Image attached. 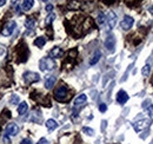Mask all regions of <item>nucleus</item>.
I'll list each match as a JSON object with an SVG mask.
<instances>
[{"instance_id": "1", "label": "nucleus", "mask_w": 153, "mask_h": 144, "mask_svg": "<svg viewBox=\"0 0 153 144\" xmlns=\"http://www.w3.org/2000/svg\"><path fill=\"white\" fill-rule=\"evenodd\" d=\"M54 98L58 102H67L70 99L68 97V90L66 86H59L54 90Z\"/></svg>"}, {"instance_id": "2", "label": "nucleus", "mask_w": 153, "mask_h": 144, "mask_svg": "<svg viewBox=\"0 0 153 144\" xmlns=\"http://www.w3.org/2000/svg\"><path fill=\"white\" fill-rule=\"evenodd\" d=\"M54 66H56V63L51 57H45L39 63V68L41 71H51L54 69Z\"/></svg>"}, {"instance_id": "3", "label": "nucleus", "mask_w": 153, "mask_h": 144, "mask_svg": "<svg viewBox=\"0 0 153 144\" xmlns=\"http://www.w3.org/2000/svg\"><path fill=\"white\" fill-rule=\"evenodd\" d=\"M117 24V16H115L114 12L110 11L107 14H106V28L107 30H112Z\"/></svg>"}, {"instance_id": "4", "label": "nucleus", "mask_w": 153, "mask_h": 144, "mask_svg": "<svg viewBox=\"0 0 153 144\" xmlns=\"http://www.w3.org/2000/svg\"><path fill=\"white\" fill-rule=\"evenodd\" d=\"M16 27H17V22H16V21H10V22H7V24L5 25V27H4L2 32H1V34L4 37H10L14 32Z\"/></svg>"}, {"instance_id": "5", "label": "nucleus", "mask_w": 153, "mask_h": 144, "mask_svg": "<svg viewBox=\"0 0 153 144\" xmlns=\"http://www.w3.org/2000/svg\"><path fill=\"white\" fill-rule=\"evenodd\" d=\"M24 79L28 84L30 83H36V82H38L39 79H40V76H39L38 73H36V72L27 71L24 73Z\"/></svg>"}, {"instance_id": "6", "label": "nucleus", "mask_w": 153, "mask_h": 144, "mask_svg": "<svg viewBox=\"0 0 153 144\" xmlns=\"http://www.w3.org/2000/svg\"><path fill=\"white\" fill-rule=\"evenodd\" d=\"M19 132V126L16 123H10L5 129V134L6 136H16Z\"/></svg>"}, {"instance_id": "7", "label": "nucleus", "mask_w": 153, "mask_h": 144, "mask_svg": "<svg viewBox=\"0 0 153 144\" xmlns=\"http://www.w3.org/2000/svg\"><path fill=\"white\" fill-rule=\"evenodd\" d=\"M133 22L134 20L132 17H130V16H125L124 19L121 20V22H120V26H121V28L123 30H130L132 26H133Z\"/></svg>"}, {"instance_id": "8", "label": "nucleus", "mask_w": 153, "mask_h": 144, "mask_svg": "<svg viewBox=\"0 0 153 144\" xmlns=\"http://www.w3.org/2000/svg\"><path fill=\"white\" fill-rule=\"evenodd\" d=\"M150 124H151V121L146 118V119H141V121H139V122H135L133 124V126H134V130H135L137 132H139V131L144 130L145 128H147Z\"/></svg>"}, {"instance_id": "9", "label": "nucleus", "mask_w": 153, "mask_h": 144, "mask_svg": "<svg viewBox=\"0 0 153 144\" xmlns=\"http://www.w3.org/2000/svg\"><path fill=\"white\" fill-rule=\"evenodd\" d=\"M127 100H128V94L124 90H120L117 93V102L119 104H125Z\"/></svg>"}, {"instance_id": "10", "label": "nucleus", "mask_w": 153, "mask_h": 144, "mask_svg": "<svg viewBox=\"0 0 153 144\" xmlns=\"http://www.w3.org/2000/svg\"><path fill=\"white\" fill-rule=\"evenodd\" d=\"M105 46L107 47V50H110L111 52L114 51V46H115V40H114V37H108L105 41Z\"/></svg>"}, {"instance_id": "11", "label": "nucleus", "mask_w": 153, "mask_h": 144, "mask_svg": "<svg viewBox=\"0 0 153 144\" xmlns=\"http://www.w3.org/2000/svg\"><path fill=\"white\" fill-rule=\"evenodd\" d=\"M62 54H64V52H62V50L60 47H53L51 50V52H50V57L52 59H56V58H60Z\"/></svg>"}, {"instance_id": "12", "label": "nucleus", "mask_w": 153, "mask_h": 144, "mask_svg": "<svg viewBox=\"0 0 153 144\" xmlns=\"http://www.w3.org/2000/svg\"><path fill=\"white\" fill-rule=\"evenodd\" d=\"M56 77L54 76H48L46 79H45V88L46 89H51V88H53L54 86V84H56Z\"/></svg>"}, {"instance_id": "13", "label": "nucleus", "mask_w": 153, "mask_h": 144, "mask_svg": "<svg viewBox=\"0 0 153 144\" xmlns=\"http://www.w3.org/2000/svg\"><path fill=\"white\" fill-rule=\"evenodd\" d=\"M86 100H87L86 94H80V96H78L76 99H74V106L78 108V106H80V105L85 104V103H86Z\"/></svg>"}, {"instance_id": "14", "label": "nucleus", "mask_w": 153, "mask_h": 144, "mask_svg": "<svg viewBox=\"0 0 153 144\" xmlns=\"http://www.w3.org/2000/svg\"><path fill=\"white\" fill-rule=\"evenodd\" d=\"M34 5V0H22L21 7L24 11H30Z\"/></svg>"}, {"instance_id": "15", "label": "nucleus", "mask_w": 153, "mask_h": 144, "mask_svg": "<svg viewBox=\"0 0 153 144\" xmlns=\"http://www.w3.org/2000/svg\"><path fill=\"white\" fill-rule=\"evenodd\" d=\"M100 58H101V52H100L99 50H96L94 53H93V57H92L91 60H90V64H91V65H96L97 63L99 62Z\"/></svg>"}, {"instance_id": "16", "label": "nucleus", "mask_w": 153, "mask_h": 144, "mask_svg": "<svg viewBox=\"0 0 153 144\" xmlns=\"http://www.w3.org/2000/svg\"><path fill=\"white\" fill-rule=\"evenodd\" d=\"M46 128H47L50 131H52V130H54V129L58 128V123L54 119H48V121H46Z\"/></svg>"}, {"instance_id": "17", "label": "nucleus", "mask_w": 153, "mask_h": 144, "mask_svg": "<svg viewBox=\"0 0 153 144\" xmlns=\"http://www.w3.org/2000/svg\"><path fill=\"white\" fill-rule=\"evenodd\" d=\"M27 109H28V105H27L26 102L20 103L19 106H18V112H19V115H25V113L27 112Z\"/></svg>"}, {"instance_id": "18", "label": "nucleus", "mask_w": 153, "mask_h": 144, "mask_svg": "<svg viewBox=\"0 0 153 144\" xmlns=\"http://www.w3.org/2000/svg\"><path fill=\"white\" fill-rule=\"evenodd\" d=\"M45 44H46V38H45V37H38V38L34 40V45L38 46V47H42Z\"/></svg>"}, {"instance_id": "19", "label": "nucleus", "mask_w": 153, "mask_h": 144, "mask_svg": "<svg viewBox=\"0 0 153 144\" xmlns=\"http://www.w3.org/2000/svg\"><path fill=\"white\" fill-rule=\"evenodd\" d=\"M97 21H98V24L100 25V26H104L105 24H106V14L105 13H99V16H98V18H97Z\"/></svg>"}, {"instance_id": "20", "label": "nucleus", "mask_w": 153, "mask_h": 144, "mask_svg": "<svg viewBox=\"0 0 153 144\" xmlns=\"http://www.w3.org/2000/svg\"><path fill=\"white\" fill-rule=\"evenodd\" d=\"M34 25H36V21H34V19L33 18L26 19V21H25V26H26L27 28H33Z\"/></svg>"}, {"instance_id": "21", "label": "nucleus", "mask_w": 153, "mask_h": 144, "mask_svg": "<svg viewBox=\"0 0 153 144\" xmlns=\"http://www.w3.org/2000/svg\"><path fill=\"white\" fill-rule=\"evenodd\" d=\"M150 72H151V66H150V64L145 65V66L143 68V70H141V73H143L144 76H149Z\"/></svg>"}, {"instance_id": "22", "label": "nucleus", "mask_w": 153, "mask_h": 144, "mask_svg": "<svg viewBox=\"0 0 153 144\" xmlns=\"http://www.w3.org/2000/svg\"><path fill=\"white\" fill-rule=\"evenodd\" d=\"M82 131H84L86 135H88V136H93V135H94V130L91 129V128H87V126L82 128Z\"/></svg>"}, {"instance_id": "23", "label": "nucleus", "mask_w": 153, "mask_h": 144, "mask_svg": "<svg viewBox=\"0 0 153 144\" xmlns=\"http://www.w3.org/2000/svg\"><path fill=\"white\" fill-rule=\"evenodd\" d=\"M6 52H7V50H6V46H4L2 44H0V60L6 56Z\"/></svg>"}, {"instance_id": "24", "label": "nucleus", "mask_w": 153, "mask_h": 144, "mask_svg": "<svg viewBox=\"0 0 153 144\" xmlns=\"http://www.w3.org/2000/svg\"><path fill=\"white\" fill-rule=\"evenodd\" d=\"M54 19H56V14H54V13H50L48 17L46 18V25H50Z\"/></svg>"}, {"instance_id": "25", "label": "nucleus", "mask_w": 153, "mask_h": 144, "mask_svg": "<svg viewBox=\"0 0 153 144\" xmlns=\"http://www.w3.org/2000/svg\"><path fill=\"white\" fill-rule=\"evenodd\" d=\"M12 6L16 8V11L20 13V8H19V2H18V0H12Z\"/></svg>"}, {"instance_id": "26", "label": "nucleus", "mask_w": 153, "mask_h": 144, "mask_svg": "<svg viewBox=\"0 0 153 144\" xmlns=\"http://www.w3.org/2000/svg\"><path fill=\"white\" fill-rule=\"evenodd\" d=\"M11 103H12V104H18V103H19V97H18L17 94L12 96V98H11Z\"/></svg>"}, {"instance_id": "27", "label": "nucleus", "mask_w": 153, "mask_h": 144, "mask_svg": "<svg viewBox=\"0 0 153 144\" xmlns=\"http://www.w3.org/2000/svg\"><path fill=\"white\" fill-rule=\"evenodd\" d=\"M146 111H147V113H149L150 117H153V105H150L149 108L146 109Z\"/></svg>"}, {"instance_id": "28", "label": "nucleus", "mask_w": 153, "mask_h": 144, "mask_svg": "<svg viewBox=\"0 0 153 144\" xmlns=\"http://www.w3.org/2000/svg\"><path fill=\"white\" fill-rule=\"evenodd\" d=\"M106 110H107L106 104H104V103H102V104H100V105H99V111H100V112H105Z\"/></svg>"}, {"instance_id": "29", "label": "nucleus", "mask_w": 153, "mask_h": 144, "mask_svg": "<svg viewBox=\"0 0 153 144\" xmlns=\"http://www.w3.org/2000/svg\"><path fill=\"white\" fill-rule=\"evenodd\" d=\"M21 144H32V141L28 140V138H26V140H22L21 141Z\"/></svg>"}, {"instance_id": "30", "label": "nucleus", "mask_w": 153, "mask_h": 144, "mask_svg": "<svg viewBox=\"0 0 153 144\" xmlns=\"http://www.w3.org/2000/svg\"><path fill=\"white\" fill-rule=\"evenodd\" d=\"M37 144H48V142H47V140H46V138H41Z\"/></svg>"}, {"instance_id": "31", "label": "nucleus", "mask_w": 153, "mask_h": 144, "mask_svg": "<svg viewBox=\"0 0 153 144\" xmlns=\"http://www.w3.org/2000/svg\"><path fill=\"white\" fill-rule=\"evenodd\" d=\"M52 10H53V6H52V5H47V6H46V11H47V12H51Z\"/></svg>"}, {"instance_id": "32", "label": "nucleus", "mask_w": 153, "mask_h": 144, "mask_svg": "<svg viewBox=\"0 0 153 144\" xmlns=\"http://www.w3.org/2000/svg\"><path fill=\"white\" fill-rule=\"evenodd\" d=\"M6 1H7V0H0V7H1V6H4V5L6 4Z\"/></svg>"}, {"instance_id": "33", "label": "nucleus", "mask_w": 153, "mask_h": 144, "mask_svg": "<svg viewBox=\"0 0 153 144\" xmlns=\"http://www.w3.org/2000/svg\"><path fill=\"white\" fill-rule=\"evenodd\" d=\"M150 11H151V13L153 14V7H151V8H150Z\"/></svg>"}, {"instance_id": "34", "label": "nucleus", "mask_w": 153, "mask_h": 144, "mask_svg": "<svg viewBox=\"0 0 153 144\" xmlns=\"http://www.w3.org/2000/svg\"><path fill=\"white\" fill-rule=\"evenodd\" d=\"M40 1H47V0H40Z\"/></svg>"}]
</instances>
